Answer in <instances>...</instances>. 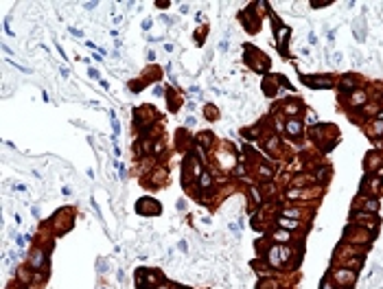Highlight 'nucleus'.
<instances>
[{"label": "nucleus", "instance_id": "obj_11", "mask_svg": "<svg viewBox=\"0 0 383 289\" xmlns=\"http://www.w3.org/2000/svg\"><path fill=\"white\" fill-rule=\"evenodd\" d=\"M160 289H169V287H166V285H164V287H160Z\"/></svg>", "mask_w": 383, "mask_h": 289}, {"label": "nucleus", "instance_id": "obj_2", "mask_svg": "<svg viewBox=\"0 0 383 289\" xmlns=\"http://www.w3.org/2000/svg\"><path fill=\"white\" fill-rule=\"evenodd\" d=\"M287 132L289 134H300V123L298 120H289V123H287Z\"/></svg>", "mask_w": 383, "mask_h": 289}, {"label": "nucleus", "instance_id": "obj_10", "mask_svg": "<svg viewBox=\"0 0 383 289\" xmlns=\"http://www.w3.org/2000/svg\"><path fill=\"white\" fill-rule=\"evenodd\" d=\"M322 289H331V285H328V283H324V285H322Z\"/></svg>", "mask_w": 383, "mask_h": 289}, {"label": "nucleus", "instance_id": "obj_8", "mask_svg": "<svg viewBox=\"0 0 383 289\" xmlns=\"http://www.w3.org/2000/svg\"><path fill=\"white\" fill-rule=\"evenodd\" d=\"M287 35H289V29H287V27H282V29H280V42H285V40H287Z\"/></svg>", "mask_w": 383, "mask_h": 289}, {"label": "nucleus", "instance_id": "obj_6", "mask_svg": "<svg viewBox=\"0 0 383 289\" xmlns=\"http://www.w3.org/2000/svg\"><path fill=\"white\" fill-rule=\"evenodd\" d=\"M199 182H202V184H199V186H204V188H206V186H210V175H206V173H204V175H202V180H199Z\"/></svg>", "mask_w": 383, "mask_h": 289}, {"label": "nucleus", "instance_id": "obj_3", "mask_svg": "<svg viewBox=\"0 0 383 289\" xmlns=\"http://www.w3.org/2000/svg\"><path fill=\"white\" fill-rule=\"evenodd\" d=\"M366 101V94L364 92H355V96H352V103L355 105H359V103H364Z\"/></svg>", "mask_w": 383, "mask_h": 289}, {"label": "nucleus", "instance_id": "obj_4", "mask_svg": "<svg viewBox=\"0 0 383 289\" xmlns=\"http://www.w3.org/2000/svg\"><path fill=\"white\" fill-rule=\"evenodd\" d=\"M278 261H280V258H278V250H269V263H272V265H278Z\"/></svg>", "mask_w": 383, "mask_h": 289}, {"label": "nucleus", "instance_id": "obj_5", "mask_svg": "<svg viewBox=\"0 0 383 289\" xmlns=\"http://www.w3.org/2000/svg\"><path fill=\"white\" fill-rule=\"evenodd\" d=\"M276 239H278V241H289V232H287V230H280V232H276Z\"/></svg>", "mask_w": 383, "mask_h": 289}, {"label": "nucleus", "instance_id": "obj_9", "mask_svg": "<svg viewBox=\"0 0 383 289\" xmlns=\"http://www.w3.org/2000/svg\"><path fill=\"white\" fill-rule=\"evenodd\" d=\"M309 42H311V44H315V42H318V37H315V33H309Z\"/></svg>", "mask_w": 383, "mask_h": 289}, {"label": "nucleus", "instance_id": "obj_1", "mask_svg": "<svg viewBox=\"0 0 383 289\" xmlns=\"http://www.w3.org/2000/svg\"><path fill=\"white\" fill-rule=\"evenodd\" d=\"M320 79H322V77H315V79H313V77H304V83H306V86H313V88H328V86H331L328 79H324V81H320Z\"/></svg>", "mask_w": 383, "mask_h": 289}, {"label": "nucleus", "instance_id": "obj_7", "mask_svg": "<svg viewBox=\"0 0 383 289\" xmlns=\"http://www.w3.org/2000/svg\"><path fill=\"white\" fill-rule=\"evenodd\" d=\"M280 224H282L285 228H296V226H298V221H287V219H280Z\"/></svg>", "mask_w": 383, "mask_h": 289}]
</instances>
